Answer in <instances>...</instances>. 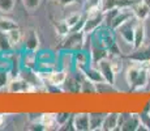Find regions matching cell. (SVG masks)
I'll return each mask as SVG.
<instances>
[{"instance_id": "32", "label": "cell", "mask_w": 150, "mask_h": 131, "mask_svg": "<svg viewBox=\"0 0 150 131\" xmlns=\"http://www.w3.org/2000/svg\"><path fill=\"white\" fill-rule=\"evenodd\" d=\"M144 1H145V3H146V4H148V5H149V7H150V0H144Z\"/></svg>"}, {"instance_id": "4", "label": "cell", "mask_w": 150, "mask_h": 131, "mask_svg": "<svg viewBox=\"0 0 150 131\" xmlns=\"http://www.w3.org/2000/svg\"><path fill=\"white\" fill-rule=\"evenodd\" d=\"M73 59H74V71L76 72H83L89 66H91L90 52L88 50H83V49L73 51Z\"/></svg>"}, {"instance_id": "14", "label": "cell", "mask_w": 150, "mask_h": 131, "mask_svg": "<svg viewBox=\"0 0 150 131\" xmlns=\"http://www.w3.org/2000/svg\"><path fill=\"white\" fill-rule=\"evenodd\" d=\"M83 75H85V77L88 79V80L93 81L94 84H98V83H102V81H105V77H103V75L100 74V71L98 69V67L94 66V64L89 66L88 68L83 71Z\"/></svg>"}, {"instance_id": "1", "label": "cell", "mask_w": 150, "mask_h": 131, "mask_svg": "<svg viewBox=\"0 0 150 131\" xmlns=\"http://www.w3.org/2000/svg\"><path fill=\"white\" fill-rule=\"evenodd\" d=\"M105 24V14L103 9H93L85 12V24H83V31L86 34H91L99 29Z\"/></svg>"}, {"instance_id": "29", "label": "cell", "mask_w": 150, "mask_h": 131, "mask_svg": "<svg viewBox=\"0 0 150 131\" xmlns=\"http://www.w3.org/2000/svg\"><path fill=\"white\" fill-rule=\"evenodd\" d=\"M76 0H59V3L60 4H63V5H69V4H72V3H74Z\"/></svg>"}, {"instance_id": "24", "label": "cell", "mask_w": 150, "mask_h": 131, "mask_svg": "<svg viewBox=\"0 0 150 131\" xmlns=\"http://www.w3.org/2000/svg\"><path fill=\"white\" fill-rule=\"evenodd\" d=\"M103 0H85L83 3V12H89L93 9H102Z\"/></svg>"}, {"instance_id": "9", "label": "cell", "mask_w": 150, "mask_h": 131, "mask_svg": "<svg viewBox=\"0 0 150 131\" xmlns=\"http://www.w3.org/2000/svg\"><path fill=\"white\" fill-rule=\"evenodd\" d=\"M132 12L133 16L140 21H145L150 14V7L146 4L144 0H136L132 4Z\"/></svg>"}, {"instance_id": "22", "label": "cell", "mask_w": 150, "mask_h": 131, "mask_svg": "<svg viewBox=\"0 0 150 131\" xmlns=\"http://www.w3.org/2000/svg\"><path fill=\"white\" fill-rule=\"evenodd\" d=\"M37 57H38V60H41V62H57V55H55L50 50H45L41 52L37 51Z\"/></svg>"}, {"instance_id": "16", "label": "cell", "mask_w": 150, "mask_h": 131, "mask_svg": "<svg viewBox=\"0 0 150 131\" xmlns=\"http://www.w3.org/2000/svg\"><path fill=\"white\" fill-rule=\"evenodd\" d=\"M39 122H41L43 130L57 129L55 113H43V114H41V117H39Z\"/></svg>"}, {"instance_id": "20", "label": "cell", "mask_w": 150, "mask_h": 131, "mask_svg": "<svg viewBox=\"0 0 150 131\" xmlns=\"http://www.w3.org/2000/svg\"><path fill=\"white\" fill-rule=\"evenodd\" d=\"M13 46L11 45L9 38L7 36V31H1L0 30V52H8V51H13Z\"/></svg>"}, {"instance_id": "6", "label": "cell", "mask_w": 150, "mask_h": 131, "mask_svg": "<svg viewBox=\"0 0 150 131\" xmlns=\"http://www.w3.org/2000/svg\"><path fill=\"white\" fill-rule=\"evenodd\" d=\"M22 47H24V50H30V51L38 50L39 38L34 29H30L25 34H22Z\"/></svg>"}, {"instance_id": "7", "label": "cell", "mask_w": 150, "mask_h": 131, "mask_svg": "<svg viewBox=\"0 0 150 131\" xmlns=\"http://www.w3.org/2000/svg\"><path fill=\"white\" fill-rule=\"evenodd\" d=\"M94 66H97V67H98V69H99L100 74H102V75H103V77H105V81H107V83L112 84V85H115L116 75H115V72L112 71L108 58L99 60V62H98L97 64H94Z\"/></svg>"}, {"instance_id": "17", "label": "cell", "mask_w": 150, "mask_h": 131, "mask_svg": "<svg viewBox=\"0 0 150 131\" xmlns=\"http://www.w3.org/2000/svg\"><path fill=\"white\" fill-rule=\"evenodd\" d=\"M106 113H89V123H90V131L102 130V123L105 119Z\"/></svg>"}, {"instance_id": "27", "label": "cell", "mask_w": 150, "mask_h": 131, "mask_svg": "<svg viewBox=\"0 0 150 131\" xmlns=\"http://www.w3.org/2000/svg\"><path fill=\"white\" fill-rule=\"evenodd\" d=\"M14 7V0H0V12L8 13L13 9Z\"/></svg>"}, {"instance_id": "26", "label": "cell", "mask_w": 150, "mask_h": 131, "mask_svg": "<svg viewBox=\"0 0 150 131\" xmlns=\"http://www.w3.org/2000/svg\"><path fill=\"white\" fill-rule=\"evenodd\" d=\"M11 80V75L8 69H3L0 68V89H5L7 91L8 83Z\"/></svg>"}, {"instance_id": "18", "label": "cell", "mask_w": 150, "mask_h": 131, "mask_svg": "<svg viewBox=\"0 0 150 131\" xmlns=\"http://www.w3.org/2000/svg\"><path fill=\"white\" fill-rule=\"evenodd\" d=\"M7 36L9 38L11 45L13 46V49H18L20 46H22V33L20 30V28H14L12 30L7 31Z\"/></svg>"}, {"instance_id": "28", "label": "cell", "mask_w": 150, "mask_h": 131, "mask_svg": "<svg viewBox=\"0 0 150 131\" xmlns=\"http://www.w3.org/2000/svg\"><path fill=\"white\" fill-rule=\"evenodd\" d=\"M22 3H24V5H25V8H26V9L34 11L35 8H38L41 0H22Z\"/></svg>"}, {"instance_id": "19", "label": "cell", "mask_w": 150, "mask_h": 131, "mask_svg": "<svg viewBox=\"0 0 150 131\" xmlns=\"http://www.w3.org/2000/svg\"><path fill=\"white\" fill-rule=\"evenodd\" d=\"M14 28H18V25H17V22L14 20L9 19V17H5V16H0V30L9 31Z\"/></svg>"}, {"instance_id": "8", "label": "cell", "mask_w": 150, "mask_h": 131, "mask_svg": "<svg viewBox=\"0 0 150 131\" xmlns=\"http://www.w3.org/2000/svg\"><path fill=\"white\" fill-rule=\"evenodd\" d=\"M131 62H137V63H142L145 64L146 62L150 60V47L149 46H141L138 49H134L131 54L128 55Z\"/></svg>"}, {"instance_id": "10", "label": "cell", "mask_w": 150, "mask_h": 131, "mask_svg": "<svg viewBox=\"0 0 150 131\" xmlns=\"http://www.w3.org/2000/svg\"><path fill=\"white\" fill-rule=\"evenodd\" d=\"M73 130L77 131H90V123H89V113H77L72 117Z\"/></svg>"}, {"instance_id": "2", "label": "cell", "mask_w": 150, "mask_h": 131, "mask_svg": "<svg viewBox=\"0 0 150 131\" xmlns=\"http://www.w3.org/2000/svg\"><path fill=\"white\" fill-rule=\"evenodd\" d=\"M137 24L136 17H131L129 20H127L124 24H122L117 29H115V34L119 39L124 41V42L129 43L133 46V39H134V28Z\"/></svg>"}, {"instance_id": "3", "label": "cell", "mask_w": 150, "mask_h": 131, "mask_svg": "<svg viewBox=\"0 0 150 131\" xmlns=\"http://www.w3.org/2000/svg\"><path fill=\"white\" fill-rule=\"evenodd\" d=\"M83 39H85V31H69L68 36L63 38L62 49L63 50L76 51L83 47Z\"/></svg>"}, {"instance_id": "12", "label": "cell", "mask_w": 150, "mask_h": 131, "mask_svg": "<svg viewBox=\"0 0 150 131\" xmlns=\"http://www.w3.org/2000/svg\"><path fill=\"white\" fill-rule=\"evenodd\" d=\"M119 129V113H106L105 119L102 123V130L105 131H114Z\"/></svg>"}, {"instance_id": "23", "label": "cell", "mask_w": 150, "mask_h": 131, "mask_svg": "<svg viewBox=\"0 0 150 131\" xmlns=\"http://www.w3.org/2000/svg\"><path fill=\"white\" fill-rule=\"evenodd\" d=\"M55 118H56V125H57V129H62L67 122L71 121L72 114L67 112H60V113H55Z\"/></svg>"}, {"instance_id": "13", "label": "cell", "mask_w": 150, "mask_h": 131, "mask_svg": "<svg viewBox=\"0 0 150 131\" xmlns=\"http://www.w3.org/2000/svg\"><path fill=\"white\" fill-rule=\"evenodd\" d=\"M145 37H146V29L144 25V21L137 20L136 28H134V39H133V50L138 49L144 45L145 42Z\"/></svg>"}, {"instance_id": "30", "label": "cell", "mask_w": 150, "mask_h": 131, "mask_svg": "<svg viewBox=\"0 0 150 131\" xmlns=\"http://www.w3.org/2000/svg\"><path fill=\"white\" fill-rule=\"evenodd\" d=\"M5 122V115L4 114H0V126H3Z\"/></svg>"}, {"instance_id": "11", "label": "cell", "mask_w": 150, "mask_h": 131, "mask_svg": "<svg viewBox=\"0 0 150 131\" xmlns=\"http://www.w3.org/2000/svg\"><path fill=\"white\" fill-rule=\"evenodd\" d=\"M131 17H133L132 7H123V8H120L119 12H117V14L115 16L114 21H112V24H111V29H112V30L117 29L122 24H124L127 20L131 19Z\"/></svg>"}, {"instance_id": "5", "label": "cell", "mask_w": 150, "mask_h": 131, "mask_svg": "<svg viewBox=\"0 0 150 131\" xmlns=\"http://www.w3.org/2000/svg\"><path fill=\"white\" fill-rule=\"evenodd\" d=\"M57 66H59V68L67 71L68 74H73L74 71L73 51H69V50L60 51V54H57Z\"/></svg>"}, {"instance_id": "21", "label": "cell", "mask_w": 150, "mask_h": 131, "mask_svg": "<svg viewBox=\"0 0 150 131\" xmlns=\"http://www.w3.org/2000/svg\"><path fill=\"white\" fill-rule=\"evenodd\" d=\"M83 19V14L82 13H71L68 14L67 17H65L64 21L67 22V25L69 26V29H73L74 26H76L77 24H80L81 22V20Z\"/></svg>"}, {"instance_id": "25", "label": "cell", "mask_w": 150, "mask_h": 131, "mask_svg": "<svg viewBox=\"0 0 150 131\" xmlns=\"http://www.w3.org/2000/svg\"><path fill=\"white\" fill-rule=\"evenodd\" d=\"M55 30H56V33L59 34L60 37H63V38H64L65 36H68V34H69L71 29H69V26L67 25V22L63 20V21H59L56 25H55Z\"/></svg>"}, {"instance_id": "15", "label": "cell", "mask_w": 150, "mask_h": 131, "mask_svg": "<svg viewBox=\"0 0 150 131\" xmlns=\"http://www.w3.org/2000/svg\"><path fill=\"white\" fill-rule=\"evenodd\" d=\"M89 52H90V58H91V64H97L99 60L108 58V50L99 47V46H91Z\"/></svg>"}, {"instance_id": "31", "label": "cell", "mask_w": 150, "mask_h": 131, "mask_svg": "<svg viewBox=\"0 0 150 131\" xmlns=\"http://www.w3.org/2000/svg\"><path fill=\"white\" fill-rule=\"evenodd\" d=\"M145 67H146V69H148V72H149V75H150V60L145 63Z\"/></svg>"}]
</instances>
